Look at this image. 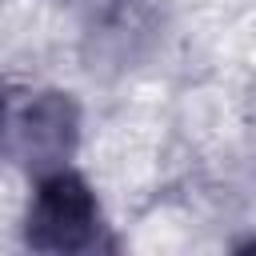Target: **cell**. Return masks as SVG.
<instances>
[{
  "label": "cell",
  "mask_w": 256,
  "mask_h": 256,
  "mask_svg": "<svg viewBox=\"0 0 256 256\" xmlns=\"http://www.w3.org/2000/svg\"><path fill=\"white\" fill-rule=\"evenodd\" d=\"M0 128H4V96H0Z\"/></svg>",
  "instance_id": "3957f363"
},
{
  "label": "cell",
  "mask_w": 256,
  "mask_h": 256,
  "mask_svg": "<svg viewBox=\"0 0 256 256\" xmlns=\"http://www.w3.org/2000/svg\"><path fill=\"white\" fill-rule=\"evenodd\" d=\"M24 240L36 252H92L104 244V220L92 188L68 172L52 168L40 172L28 220H24Z\"/></svg>",
  "instance_id": "6da1fadb"
},
{
  "label": "cell",
  "mask_w": 256,
  "mask_h": 256,
  "mask_svg": "<svg viewBox=\"0 0 256 256\" xmlns=\"http://www.w3.org/2000/svg\"><path fill=\"white\" fill-rule=\"evenodd\" d=\"M72 136H76V112H72V104L64 96L48 92L44 100H36L24 112L20 152H24L28 164H36V172H48V164L60 168V160L72 148Z\"/></svg>",
  "instance_id": "7a4b0ae2"
}]
</instances>
